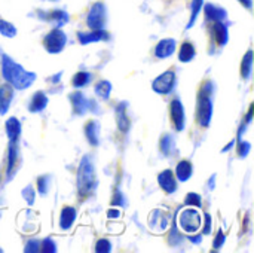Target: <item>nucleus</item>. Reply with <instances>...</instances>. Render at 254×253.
Instances as JSON below:
<instances>
[{"label": "nucleus", "instance_id": "nucleus-1", "mask_svg": "<svg viewBox=\"0 0 254 253\" xmlns=\"http://www.w3.org/2000/svg\"><path fill=\"white\" fill-rule=\"evenodd\" d=\"M1 75L4 81L16 89H27L36 81V73L25 70L6 54L1 55Z\"/></svg>", "mask_w": 254, "mask_h": 253}, {"label": "nucleus", "instance_id": "nucleus-2", "mask_svg": "<svg viewBox=\"0 0 254 253\" xmlns=\"http://www.w3.org/2000/svg\"><path fill=\"white\" fill-rule=\"evenodd\" d=\"M214 82L207 81L202 84L198 92V103H196V119L201 128H208L213 116V94H214Z\"/></svg>", "mask_w": 254, "mask_h": 253}, {"label": "nucleus", "instance_id": "nucleus-3", "mask_svg": "<svg viewBox=\"0 0 254 253\" xmlns=\"http://www.w3.org/2000/svg\"><path fill=\"white\" fill-rule=\"evenodd\" d=\"M97 188V176L92 164V158L85 155L77 169V192L82 198L92 195Z\"/></svg>", "mask_w": 254, "mask_h": 253}, {"label": "nucleus", "instance_id": "nucleus-4", "mask_svg": "<svg viewBox=\"0 0 254 253\" xmlns=\"http://www.w3.org/2000/svg\"><path fill=\"white\" fill-rule=\"evenodd\" d=\"M177 222L182 231L186 234H195L202 227V216L196 207H188L179 213Z\"/></svg>", "mask_w": 254, "mask_h": 253}, {"label": "nucleus", "instance_id": "nucleus-5", "mask_svg": "<svg viewBox=\"0 0 254 253\" xmlns=\"http://www.w3.org/2000/svg\"><path fill=\"white\" fill-rule=\"evenodd\" d=\"M67 43V36L60 28H54L43 39V46L49 54H60Z\"/></svg>", "mask_w": 254, "mask_h": 253}, {"label": "nucleus", "instance_id": "nucleus-6", "mask_svg": "<svg viewBox=\"0 0 254 253\" xmlns=\"http://www.w3.org/2000/svg\"><path fill=\"white\" fill-rule=\"evenodd\" d=\"M106 18H107V10H106V4L103 1H97L92 4L88 18H86V24L91 30H101L106 25Z\"/></svg>", "mask_w": 254, "mask_h": 253}, {"label": "nucleus", "instance_id": "nucleus-7", "mask_svg": "<svg viewBox=\"0 0 254 253\" xmlns=\"http://www.w3.org/2000/svg\"><path fill=\"white\" fill-rule=\"evenodd\" d=\"M177 78H176V72L174 70H167L162 75H159L153 82H152V88L156 94H170L174 86H176Z\"/></svg>", "mask_w": 254, "mask_h": 253}, {"label": "nucleus", "instance_id": "nucleus-8", "mask_svg": "<svg viewBox=\"0 0 254 253\" xmlns=\"http://www.w3.org/2000/svg\"><path fill=\"white\" fill-rule=\"evenodd\" d=\"M170 116L173 121V125L176 127L177 131H183L185 130V124H186V116H185V107L183 103L179 98H174L170 104Z\"/></svg>", "mask_w": 254, "mask_h": 253}, {"label": "nucleus", "instance_id": "nucleus-9", "mask_svg": "<svg viewBox=\"0 0 254 253\" xmlns=\"http://www.w3.org/2000/svg\"><path fill=\"white\" fill-rule=\"evenodd\" d=\"M70 101L73 106V112L79 116H83L88 110H91V104L92 101H89L80 91H76L73 94H70Z\"/></svg>", "mask_w": 254, "mask_h": 253}, {"label": "nucleus", "instance_id": "nucleus-10", "mask_svg": "<svg viewBox=\"0 0 254 253\" xmlns=\"http://www.w3.org/2000/svg\"><path fill=\"white\" fill-rule=\"evenodd\" d=\"M158 183L161 189L167 194H174L177 191V179L173 170H164L158 174Z\"/></svg>", "mask_w": 254, "mask_h": 253}, {"label": "nucleus", "instance_id": "nucleus-11", "mask_svg": "<svg viewBox=\"0 0 254 253\" xmlns=\"http://www.w3.org/2000/svg\"><path fill=\"white\" fill-rule=\"evenodd\" d=\"M176 48H177V43H176L174 39H171V37L162 39L155 46V57L161 58V60L168 58V57H171L176 52Z\"/></svg>", "mask_w": 254, "mask_h": 253}, {"label": "nucleus", "instance_id": "nucleus-12", "mask_svg": "<svg viewBox=\"0 0 254 253\" xmlns=\"http://www.w3.org/2000/svg\"><path fill=\"white\" fill-rule=\"evenodd\" d=\"M13 89L15 88L12 85H9L7 82L0 86V115L7 113V110L10 107V101H12L13 94H15Z\"/></svg>", "mask_w": 254, "mask_h": 253}, {"label": "nucleus", "instance_id": "nucleus-13", "mask_svg": "<svg viewBox=\"0 0 254 253\" xmlns=\"http://www.w3.org/2000/svg\"><path fill=\"white\" fill-rule=\"evenodd\" d=\"M110 36L107 31H104L103 28L101 30H92V31H88V33H77V39L82 45H88V43H94V42H100V40H107Z\"/></svg>", "mask_w": 254, "mask_h": 253}, {"label": "nucleus", "instance_id": "nucleus-14", "mask_svg": "<svg viewBox=\"0 0 254 253\" xmlns=\"http://www.w3.org/2000/svg\"><path fill=\"white\" fill-rule=\"evenodd\" d=\"M85 136L91 146L100 145V124L95 119H89L85 124Z\"/></svg>", "mask_w": 254, "mask_h": 253}, {"label": "nucleus", "instance_id": "nucleus-15", "mask_svg": "<svg viewBox=\"0 0 254 253\" xmlns=\"http://www.w3.org/2000/svg\"><path fill=\"white\" fill-rule=\"evenodd\" d=\"M18 145L16 142H9L7 146V164H6V174L7 179H10L13 176V171L16 170V161H18Z\"/></svg>", "mask_w": 254, "mask_h": 253}, {"label": "nucleus", "instance_id": "nucleus-16", "mask_svg": "<svg viewBox=\"0 0 254 253\" xmlns=\"http://www.w3.org/2000/svg\"><path fill=\"white\" fill-rule=\"evenodd\" d=\"M76 216H77V212L74 207H70V206H65L63 207L61 210V215H60V227L61 230H70L76 221Z\"/></svg>", "mask_w": 254, "mask_h": 253}, {"label": "nucleus", "instance_id": "nucleus-17", "mask_svg": "<svg viewBox=\"0 0 254 253\" xmlns=\"http://www.w3.org/2000/svg\"><path fill=\"white\" fill-rule=\"evenodd\" d=\"M204 10H205V18H207L208 21H214V22H217V21H225L226 16H228V12H226L223 7L216 6V4H213V3H207L205 7H204Z\"/></svg>", "mask_w": 254, "mask_h": 253}, {"label": "nucleus", "instance_id": "nucleus-18", "mask_svg": "<svg viewBox=\"0 0 254 253\" xmlns=\"http://www.w3.org/2000/svg\"><path fill=\"white\" fill-rule=\"evenodd\" d=\"M192 173H193V166H192V163L188 161V160H183V161H180V163L177 164L174 176H176V179L180 180V182H188V180L192 177Z\"/></svg>", "mask_w": 254, "mask_h": 253}, {"label": "nucleus", "instance_id": "nucleus-19", "mask_svg": "<svg viewBox=\"0 0 254 253\" xmlns=\"http://www.w3.org/2000/svg\"><path fill=\"white\" fill-rule=\"evenodd\" d=\"M48 106V95L43 92V91H37L31 100H30V104H28V110L31 113H39L42 112L45 107Z\"/></svg>", "mask_w": 254, "mask_h": 253}, {"label": "nucleus", "instance_id": "nucleus-20", "mask_svg": "<svg viewBox=\"0 0 254 253\" xmlns=\"http://www.w3.org/2000/svg\"><path fill=\"white\" fill-rule=\"evenodd\" d=\"M116 122L122 133H127L129 130L131 121H129V116L127 115V103H121L116 107Z\"/></svg>", "mask_w": 254, "mask_h": 253}, {"label": "nucleus", "instance_id": "nucleus-21", "mask_svg": "<svg viewBox=\"0 0 254 253\" xmlns=\"http://www.w3.org/2000/svg\"><path fill=\"white\" fill-rule=\"evenodd\" d=\"M4 128H6V134H7V139L9 142H18L19 136H21V122L19 119H16L15 116L9 118L4 124Z\"/></svg>", "mask_w": 254, "mask_h": 253}, {"label": "nucleus", "instance_id": "nucleus-22", "mask_svg": "<svg viewBox=\"0 0 254 253\" xmlns=\"http://www.w3.org/2000/svg\"><path fill=\"white\" fill-rule=\"evenodd\" d=\"M213 31H214V37H216V42L219 46H225L228 43V39H229V33H228V25L223 22V21H217L213 27Z\"/></svg>", "mask_w": 254, "mask_h": 253}, {"label": "nucleus", "instance_id": "nucleus-23", "mask_svg": "<svg viewBox=\"0 0 254 253\" xmlns=\"http://www.w3.org/2000/svg\"><path fill=\"white\" fill-rule=\"evenodd\" d=\"M196 55V49L190 42H183L179 48V60L182 63H190Z\"/></svg>", "mask_w": 254, "mask_h": 253}, {"label": "nucleus", "instance_id": "nucleus-24", "mask_svg": "<svg viewBox=\"0 0 254 253\" xmlns=\"http://www.w3.org/2000/svg\"><path fill=\"white\" fill-rule=\"evenodd\" d=\"M159 148H161L164 155H167V157L173 155L176 152V139H174V136H171L168 133L164 134L162 139L159 140Z\"/></svg>", "mask_w": 254, "mask_h": 253}, {"label": "nucleus", "instance_id": "nucleus-25", "mask_svg": "<svg viewBox=\"0 0 254 253\" xmlns=\"http://www.w3.org/2000/svg\"><path fill=\"white\" fill-rule=\"evenodd\" d=\"M252 72H253V51L249 49L247 54L243 57V61H241V76L243 79H250L252 76Z\"/></svg>", "mask_w": 254, "mask_h": 253}, {"label": "nucleus", "instance_id": "nucleus-26", "mask_svg": "<svg viewBox=\"0 0 254 253\" xmlns=\"http://www.w3.org/2000/svg\"><path fill=\"white\" fill-rule=\"evenodd\" d=\"M46 19H48V21H51V22H54L57 28H60L61 25H64V24L68 21V13H67V12H64V10L55 9V10H52V12H49V13H48Z\"/></svg>", "mask_w": 254, "mask_h": 253}, {"label": "nucleus", "instance_id": "nucleus-27", "mask_svg": "<svg viewBox=\"0 0 254 253\" xmlns=\"http://www.w3.org/2000/svg\"><path fill=\"white\" fill-rule=\"evenodd\" d=\"M112 84L109 81H100L97 85H95V94L103 98V100H107L112 94Z\"/></svg>", "mask_w": 254, "mask_h": 253}, {"label": "nucleus", "instance_id": "nucleus-28", "mask_svg": "<svg viewBox=\"0 0 254 253\" xmlns=\"http://www.w3.org/2000/svg\"><path fill=\"white\" fill-rule=\"evenodd\" d=\"M89 82H91V73H88V72H77L71 79V85L74 88H83Z\"/></svg>", "mask_w": 254, "mask_h": 253}, {"label": "nucleus", "instance_id": "nucleus-29", "mask_svg": "<svg viewBox=\"0 0 254 253\" xmlns=\"http://www.w3.org/2000/svg\"><path fill=\"white\" fill-rule=\"evenodd\" d=\"M0 33L6 37H15L16 36V28L12 22L6 19H0Z\"/></svg>", "mask_w": 254, "mask_h": 253}, {"label": "nucleus", "instance_id": "nucleus-30", "mask_svg": "<svg viewBox=\"0 0 254 253\" xmlns=\"http://www.w3.org/2000/svg\"><path fill=\"white\" fill-rule=\"evenodd\" d=\"M202 3H204V0H192V10H190V19L188 22V28L193 27V24L198 18V13L202 7Z\"/></svg>", "mask_w": 254, "mask_h": 253}, {"label": "nucleus", "instance_id": "nucleus-31", "mask_svg": "<svg viewBox=\"0 0 254 253\" xmlns=\"http://www.w3.org/2000/svg\"><path fill=\"white\" fill-rule=\"evenodd\" d=\"M51 174H45V176H40L37 179V191L40 195H46L48 191H49V183H51Z\"/></svg>", "mask_w": 254, "mask_h": 253}, {"label": "nucleus", "instance_id": "nucleus-32", "mask_svg": "<svg viewBox=\"0 0 254 253\" xmlns=\"http://www.w3.org/2000/svg\"><path fill=\"white\" fill-rule=\"evenodd\" d=\"M185 203H186V206L196 207V209H199V207H201V204H202L199 194H195V192H189V194L186 195V200H185Z\"/></svg>", "mask_w": 254, "mask_h": 253}, {"label": "nucleus", "instance_id": "nucleus-33", "mask_svg": "<svg viewBox=\"0 0 254 253\" xmlns=\"http://www.w3.org/2000/svg\"><path fill=\"white\" fill-rule=\"evenodd\" d=\"M40 251L45 253H52V252H57V245H55V242L52 240V239H45L42 243H40Z\"/></svg>", "mask_w": 254, "mask_h": 253}, {"label": "nucleus", "instance_id": "nucleus-34", "mask_svg": "<svg viewBox=\"0 0 254 253\" xmlns=\"http://www.w3.org/2000/svg\"><path fill=\"white\" fill-rule=\"evenodd\" d=\"M112 243L109 242V240H106V239H101V240H98L97 242V246H95V252L98 253H109L112 252Z\"/></svg>", "mask_w": 254, "mask_h": 253}, {"label": "nucleus", "instance_id": "nucleus-35", "mask_svg": "<svg viewBox=\"0 0 254 253\" xmlns=\"http://www.w3.org/2000/svg\"><path fill=\"white\" fill-rule=\"evenodd\" d=\"M250 149H252V145L249 142H241V140L238 142V157L240 158H246L249 155Z\"/></svg>", "mask_w": 254, "mask_h": 253}, {"label": "nucleus", "instance_id": "nucleus-36", "mask_svg": "<svg viewBox=\"0 0 254 253\" xmlns=\"http://www.w3.org/2000/svg\"><path fill=\"white\" fill-rule=\"evenodd\" d=\"M225 242H226V236L223 234V231H219L217 234H216V237H214V242H213V248L217 251V249H220L223 245H225Z\"/></svg>", "mask_w": 254, "mask_h": 253}, {"label": "nucleus", "instance_id": "nucleus-37", "mask_svg": "<svg viewBox=\"0 0 254 253\" xmlns=\"http://www.w3.org/2000/svg\"><path fill=\"white\" fill-rule=\"evenodd\" d=\"M22 197H24L25 201L31 206V204L34 203V191H33V188H31V186L25 188V189L22 191Z\"/></svg>", "mask_w": 254, "mask_h": 253}, {"label": "nucleus", "instance_id": "nucleus-38", "mask_svg": "<svg viewBox=\"0 0 254 253\" xmlns=\"http://www.w3.org/2000/svg\"><path fill=\"white\" fill-rule=\"evenodd\" d=\"M25 252H40V242L39 240H30L25 246Z\"/></svg>", "mask_w": 254, "mask_h": 253}, {"label": "nucleus", "instance_id": "nucleus-39", "mask_svg": "<svg viewBox=\"0 0 254 253\" xmlns=\"http://www.w3.org/2000/svg\"><path fill=\"white\" fill-rule=\"evenodd\" d=\"M204 230H202V236H208L211 233V216L207 213L204 215Z\"/></svg>", "mask_w": 254, "mask_h": 253}, {"label": "nucleus", "instance_id": "nucleus-40", "mask_svg": "<svg viewBox=\"0 0 254 253\" xmlns=\"http://www.w3.org/2000/svg\"><path fill=\"white\" fill-rule=\"evenodd\" d=\"M112 203H113L115 206H116V204H119V206H122V207L127 206V201H125L124 194H122L121 191H116V192H115V197H113V201H112Z\"/></svg>", "mask_w": 254, "mask_h": 253}, {"label": "nucleus", "instance_id": "nucleus-41", "mask_svg": "<svg viewBox=\"0 0 254 253\" xmlns=\"http://www.w3.org/2000/svg\"><path fill=\"white\" fill-rule=\"evenodd\" d=\"M121 210L119 209H110L109 212H107V218L109 219H118V218H121Z\"/></svg>", "mask_w": 254, "mask_h": 253}, {"label": "nucleus", "instance_id": "nucleus-42", "mask_svg": "<svg viewBox=\"0 0 254 253\" xmlns=\"http://www.w3.org/2000/svg\"><path fill=\"white\" fill-rule=\"evenodd\" d=\"M253 109H254V104L250 106V109H249V112H247V116H246V124L249 125V124H252V119H253Z\"/></svg>", "mask_w": 254, "mask_h": 253}, {"label": "nucleus", "instance_id": "nucleus-43", "mask_svg": "<svg viewBox=\"0 0 254 253\" xmlns=\"http://www.w3.org/2000/svg\"><path fill=\"white\" fill-rule=\"evenodd\" d=\"M238 1H240L244 7H247L249 10L253 7V0H238Z\"/></svg>", "mask_w": 254, "mask_h": 253}, {"label": "nucleus", "instance_id": "nucleus-44", "mask_svg": "<svg viewBox=\"0 0 254 253\" xmlns=\"http://www.w3.org/2000/svg\"><path fill=\"white\" fill-rule=\"evenodd\" d=\"M190 242L195 243V245H201V242H202V234H201V236H196V237H190Z\"/></svg>", "mask_w": 254, "mask_h": 253}, {"label": "nucleus", "instance_id": "nucleus-45", "mask_svg": "<svg viewBox=\"0 0 254 253\" xmlns=\"http://www.w3.org/2000/svg\"><path fill=\"white\" fill-rule=\"evenodd\" d=\"M234 145H235V140H232L231 143H228V146H226V148H223V152H228L229 149H232V146H234Z\"/></svg>", "mask_w": 254, "mask_h": 253}, {"label": "nucleus", "instance_id": "nucleus-46", "mask_svg": "<svg viewBox=\"0 0 254 253\" xmlns=\"http://www.w3.org/2000/svg\"><path fill=\"white\" fill-rule=\"evenodd\" d=\"M214 179H216V176H213V177L210 179V188H211V189L214 188Z\"/></svg>", "mask_w": 254, "mask_h": 253}]
</instances>
